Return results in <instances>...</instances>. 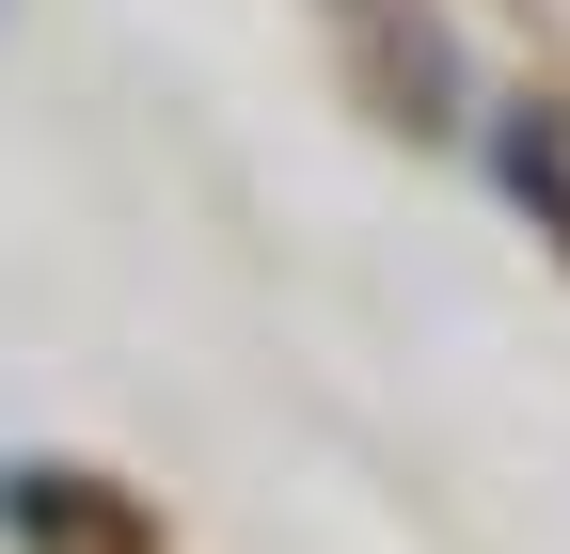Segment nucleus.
I'll use <instances>...</instances> for the list:
<instances>
[{"label":"nucleus","instance_id":"obj_1","mask_svg":"<svg viewBox=\"0 0 570 554\" xmlns=\"http://www.w3.org/2000/svg\"><path fill=\"white\" fill-rule=\"evenodd\" d=\"M508 175H523V206H554V238H570V96H539L508 127Z\"/></svg>","mask_w":570,"mask_h":554}]
</instances>
